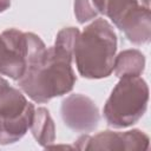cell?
Instances as JSON below:
<instances>
[{
	"mask_svg": "<svg viewBox=\"0 0 151 151\" xmlns=\"http://www.w3.org/2000/svg\"><path fill=\"white\" fill-rule=\"evenodd\" d=\"M31 32L8 28L0 34V76L18 80L25 73Z\"/></svg>",
	"mask_w": 151,
	"mask_h": 151,
	"instance_id": "4",
	"label": "cell"
},
{
	"mask_svg": "<svg viewBox=\"0 0 151 151\" xmlns=\"http://www.w3.org/2000/svg\"><path fill=\"white\" fill-rule=\"evenodd\" d=\"M31 131L39 145L42 147L51 146L55 140V126L50 116V112L45 107H38L34 110L33 120L31 124Z\"/></svg>",
	"mask_w": 151,
	"mask_h": 151,
	"instance_id": "9",
	"label": "cell"
},
{
	"mask_svg": "<svg viewBox=\"0 0 151 151\" xmlns=\"http://www.w3.org/2000/svg\"><path fill=\"white\" fill-rule=\"evenodd\" d=\"M149 137L140 130H130L126 132L103 131L94 136L83 134L76 143L78 150H147Z\"/></svg>",
	"mask_w": 151,
	"mask_h": 151,
	"instance_id": "5",
	"label": "cell"
},
{
	"mask_svg": "<svg viewBox=\"0 0 151 151\" xmlns=\"http://www.w3.org/2000/svg\"><path fill=\"white\" fill-rule=\"evenodd\" d=\"M34 105L28 103L26 97L7 83L0 76V126L14 127L34 114Z\"/></svg>",
	"mask_w": 151,
	"mask_h": 151,
	"instance_id": "7",
	"label": "cell"
},
{
	"mask_svg": "<svg viewBox=\"0 0 151 151\" xmlns=\"http://www.w3.org/2000/svg\"><path fill=\"white\" fill-rule=\"evenodd\" d=\"M79 33L76 27L63 28L52 47L27 63L18 85L33 101L44 104L72 91L77 77L71 61Z\"/></svg>",
	"mask_w": 151,
	"mask_h": 151,
	"instance_id": "1",
	"label": "cell"
},
{
	"mask_svg": "<svg viewBox=\"0 0 151 151\" xmlns=\"http://www.w3.org/2000/svg\"><path fill=\"white\" fill-rule=\"evenodd\" d=\"M11 6V0H0V13L5 12Z\"/></svg>",
	"mask_w": 151,
	"mask_h": 151,
	"instance_id": "13",
	"label": "cell"
},
{
	"mask_svg": "<svg viewBox=\"0 0 151 151\" xmlns=\"http://www.w3.org/2000/svg\"><path fill=\"white\" fill-rule=\"evenodd\" d=\"M74 14L80 24L97 18L99 14L93 6L92 0H74Z\"/></svg>",
	"mask_w": 151,
	"mask_h": 151,
	"instance_id": "12",
	"label": "cell"
},
{
	"mask_svg": "<svg viewBox=\"0 0 151 151\" xmlns=\"http://www.w3.org/2000/svg\"><path fill=\"white\" fill-rule=\"evenodd\" d=\"M60 113L64 124L74 132L88 133L97 129L100 114L93 100L81 93L70 94L61 101Z\"/></svg>",
	"mask_w": 151,
	"mask_h": 151,
	"instance_id": "6",
	"label": "cell"
},
{
	"mask_svg": "<svg viewBox=\"0 0 151 151\" xmlns=\"http://www.w3.org/2000/svg\"><path fill=\"white\" fill-rule=\"evenodd\" d=\"M112 90L103 113L107 125L116 129L136 124L145 113L149 101V87L139 76H126Z\"/></svg>",
	"mask_w": 151,
	"mask_h": 151,
	"instance_id": "3",
	"label": "cell"
},
{
	"mask_svg": "<svg viewBox=\"0 0 151 151\" xmlns=\"http://www.w3.org/2000/svg\"><path fill=\"white\" fill-rule=\"evenodd\" d=\"M117 35L111 24L101 18L84 28L76 39L73 57L79 74L87 79H101L113 72Z\"/></svg>",
	"mask_w": 151,
	"mask_h": 151,
	"instance_id": "2",
	"label": "cell"
},
{
	"mask_svg": "<svg viewBox=\"0 0 151 151\" xmlns=\"http://www.w3.org/2000/svg\"><path fill=\"white\" fill-rule=\"evenodd\" d=\"M145 68V57L138 50L122 51L113 61V71L118 78L126 76H140Z\"/></svg>",
	"mask_w": 151,
	"mask_h": 151,
	"instance_id": "10",
	"label": "cell"
},
{
	"mask_svg": "<svg viewBox=\"0 0 151 151\" xmlns=\"http://www.w3.org/2000/svg\"><path fill=\"white\" fill-rule=\"evenodd\" d=\"M127 40L134 45L147 44L151 38V14L149 7L138 6L131 11L117 26Z\"/></svg>",
	"mask_w": 151,
	"mask_h": 151,
	"instance_id": "8",
	"label": "cell"
},
{
	"mask_svg": "<svg viewBox=\"0 0 151 151\" xmlns=\"http://www.w3.org/2000/svg\"><path fill=\"white\" fill-rule=\"evenodd\" d=\"M94 8L98 13L104 14L118 26V24L136 7L138 0H92Z\"/></svg>",
	"mask_w": 151,
	"mask_h": 151,
	"instance_id": "11",
	"label": "cell"
}]
</instances>
